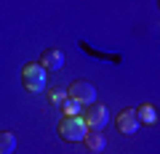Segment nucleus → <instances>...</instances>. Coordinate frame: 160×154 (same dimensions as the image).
Returning a JSON list of instances; mask_svg holds the SVG:
<instances>
[{"mask_svg": "<svg viewBox=\"0 0 160 154\" xmlns=\"http://www.w3.org/2000/svg\"><path fill=\"white\" fill-rule=\"evenodd\" d=\"M22 85L29 93H43L48 85V72L40 64H24L22 69Z\"/></svg>", "mask_w": 160, "mask_h": 154, "instance_id": "f257e3e1", "label": "nucleus"}, {"mask_svg": "<svg viewBox=\"0 0 160 154\" xmlns=\"http://www.w3.org/2000/svg\"><path fill=\"white\" fill-rule=\"evenodd\" d=\"M86 133H88V125H86V120L83 117H64L62 122H59V136L64 138V141H69V143H80L83 138H86Z\"/></svg>", "mask_w": 160, "mask_h": 154, "instance_id": "f03ea898", "label": "nucleus"}, {"mask_svg": "<svg viewBox=\"0 0 160 154\" xmlns=\"http://www.w3.org/2000/svg\"><path fill=\"white\" fill-rule=\"evenodd\" d=\"M80 117L86 120L88 130H102V128L109 122V112H107V106H104V104H99V101H93V104H88V106H83Z\"/></svg>", "mask_w": 160, "mask_h": 154, "instance_id": "7ed1b4c3", "label": "nucleus"}, {"mask_svg": "<svg viewBox=\"0 0 160 154\" xmlns=\"http://www.w3.org/2000/svg\"><path fill=\"white\" fill-rule=\"evenodd\" d=\"M67 98H75L78 104L88 106V104L96 101V88H93L91 82H86V80H75L72 85H69V91H67Z\"/></svg>", "mask_w": 160, "mask_h": 154, "instance_id": "20e7f679", "label": "nucleus"}, {"mask_svg": "<svg viewBox=\"0 0 160 154\" xmlns=\"http://www.w3.org/2000/svg\"><path fill=\"white\" fill-rule=\"evenodd\" d=\"M115 125H118V130L123 133V136H133L142 122H139V117H136V109H123V112L118 114Z\"/></svg>", "mask_w": 160, "mask_h": 154, "instance_id": "39448f33", "label": "nucleus"}, {"mask_svg": "<svg viewBox=\"0 0 160 154\" xmlns=\"http://www.w3.org/2000/svg\"><path fill=\"white\" fill-rule=\"evenodd\" d=\"M40 67L46 69V72H56V69L64 67V53L59 48H46V51L40 53Z\"/></svg>", "mask_w": 160, "mask_h": 154, "instance_id": "423d86ee", "label": "nucleus"}, {"mask_svg": "<svg viewBox=\"0 0 160 154\" xmlns=\"http://www.w3.org/2000/svg\"><path fill=\"white\" fill-rule=\"evenodd\" d=\"M136 117L142 125H155L158 122V109L152 106V104H142V106L136 109Z\"/></svg>", "mask_w": 160, "mask_h": 154, "instance_id": "0eeeda50", "label": "nucleus"}, {"mask_svg": "<svg viewBox=\"0 0 160 154\" xmlns=\"http://www.w3.org/2000/svg\"><path fill=\"white\" fill-rule=\"evenodd\" d=\"M83 143L88 146V152H102V149L107 146V141H104V136L99 130H88L86 138H83Z\"/></svg>", "mask_w": 160, "mask_h": 154, "instance_id": "6e6552de", "label": "nucleus"}, {"mask_svg": "<svg viewBox=\"0 0 160 154\" xmlns=\"http://www.w3.org/2000/svg\"><path fill=\"white\" fill-rule=\"evenodd\" d=\"M16 149V136L11 130H3L0 133V154H13Z\"/></svg>", "mask_w": 160, "mask_h": 154, "instance_id": "1a4fd4ad", "label": "nucleus"}, {"mask_svg": "<svg viewBox=\"0 0 160 154\" xmlns=\"http://www.w3.org/2000/svg\"><path fill=\"white\" fill-rule=\"evenodd\" d=\"M62 112H64V117H78V114L83 112V104H78L75 98H64Z\"/></svg>", "mask_w": 160, "mask_h": 154, "instance_id": "9d476101", "label": "nucleus"}, {"mask_svg": "<svg viewBox=\"0 0 160 154\" xmlns=\"http://www.w3.org/2000/svg\"><path fill=\"white\" fill-rule=\"evenodd\" d=\"M64 98H67V91H64V88H51V91H48V101H51L53 106H62Z\"/></svg>", "mask_w": 160, "mask_h": 154, "instance_id": "9b49d317", "label": "nucleus"}]
</instances>
